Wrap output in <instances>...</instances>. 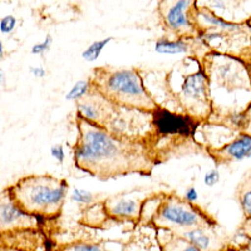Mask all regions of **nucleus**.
I'll use <instances>...</instances> for the list:
<instances>
[{
	"instance_id": "15",
	"label": "nucleus",
	"mask_w": 251,
	"mask_h": 251,
	"mask_svg": "<svg viewBox=\"0 0 251 251\" xmlns=\"http://www.w3.org/2000/svg\"><path fill=\"white\" fill-rule=\"evenodd\" d=\"M112 40L111 37L106 38V39H102V40H98V42H93L86 50L82 53V57L83 59H86L87 62H94V60L97 59L100 57V51L103 50V48L107 46Z\"/></svg>"
},
{
	"instance_id": "13",
	"label": "nucleus",
	"mask_w": 251,
	"mask_h": 251,
	"mask_svg": "<svg viewBox=\"0 0 251 251\" xmlns=\"http://www.w3.org/2000/svg\"><path fill=\"white\" fill-rule=\"evenodd\" d=\"M181 236L200 250H206L210 246V236L201 227H190L186 231H182Z\"/></svg>"
},
{
	"instance_id": "24",
	"label": "nucleus",
	"mask_w": 251,
	"mask_h": 251,
	"mask_svg": "<svg viewBox=\"0 0 251 251\" xmlns=\"http://www.w3.org/2000/svg\"><path fill=\"white\" fill-rule=\"evenodd\" d=\"M243 231L244 234L248 235L249 237H251V216L246 217V220L243 224Z\"/></svg>"
},
{
	"instance_id": "27",
	"label": "nucleus",
	"mask_w": 251,
	"mask_h": 251,
	"mask_svg": "<svg viewBox=\"0 0 251 251\" xmlns=\"http://www.w3.org/2000/svg\"><path fill=\"white\" fill-rule=\"evenodd\" d=\"M250 157H251V153H250Z\"/></svg>"
},
{
	"instance_id": "19",
	"label": "nucleus",
	"mask_w": 251,
	"mask_h": 251,
	"mask_svg": "<svg viewBox=\"0 0 251 251\" xmlns=\"http://www.w3.org/2000/svg\"><path fill=\"white\" fill-rule=\"evenodd\" d=\"M50 44H51V37L50 35H47L44 42H42V43L39 44H35V46L31 48V53H33V54H43L44 51L48 50Z\"/></svg>"
},
{
	"instance_id": "1",
	"label": "nucleus",
	"mask_w": 251,
	"mask_h": 251,
	"mask_svg": "<svg viewBox=\"0 0 251 251\" xmlns=\"http://www.w3.org/2000/svg\"><path fill=\"white\" fill-rule=\"evenodd\" d=\"M79 132L75 160L93 176L107 178L150 166L140 147L116 140L86 118L79 121Z\"/></svg>"
},
{
	"instance_id": "14",
	"label": "nucleus",
	"mask_w": 251,
	"mask_h": 251,
	"mask_svg": "<svg viewBox=\"0 0 251 251\" xmlns=\"http://www.w3.org/2000/svg\"><path fill=\"white\" fill-rule=\"evenodd\" d=\"M156 51L161 54H180L187 51V47L182 42L158 40L156 43Z\"/></svg>"
},
{
	"instance_id": "2",
	"label": "nucleus",
	"mask_w": 251,
	"mask_h": 251,
	"mask_svg": "<svg viewBox=\"0 0 251 251\" xmlns=\"http://www.w3.org/2000/svg\"><path fill=\"white\" fill-rule=\"evenodd\" d=\"M68 183L49 175L29 176L10 187L8 192L15 205L29 215L53 216L62 208Z\"/></svg>"
},
{
	"instance_id": "28",
	"label": "nucleus",
	"mask_w": 251,
	"mask_h": 251,
	"mask_svg": "<svg viewBox=\"0 0 251 251\" xmlns=\"http://www.w3.org/2000/svg\"><path fill=\"white\" fill-rule=\"evenodd\" d=\"M250 26H251V25H250Z\"/></svg>"
},
{
	"instance_id": "26",
	"label": "nucleus",
	"mask_w": 251,
	"mask_h": 251,
	"mask_svg": "<svg viewBox=\"0 0 251 251\" xmlns=\"http://www.w3.org/2000/svg\"><path fill=\"white\" fill-rule=\"evenodd\" d=\"M248 127H249L248 132L251 134V113H250V120H249V126H248Z\"/></svg>"
},
{
	"instance_id": "16",
	"label": "nucleus",
	"mask_w": 251,
	"mask_h": 251,
	"mask_svg": "<svg viewBox=\"0 0 251 251\" xmlns=\"http://www.w3.org/2000/svg\"><path fill=\"white\" fill-rule=\"evenodd\" d=\"M89 84L88 82L86 80H80V82H77L75 86L72 87L71 91L68 92V94L66 96L67 100H80L82 97H84L88 92Z\"/></svg>"
},
{
	"instance_id": "18",
	"label": "nucleus",
	"mask_w": 251,
	"mask_h": 251,
	"mask_svg": "<svg viewBox=\"0 0 251 251\" xmlns=\"http://www.w3.org/2000/svg\"><path fill=\"white\" fill-rule=\"evenodd\" d=\"M15 24H17V19L13 15H6L5 18L1 19L0 30H1V33H10L14 29Z\"/></svg>"
},
{
	"instance_id": "7",
	"label": "nucleus",
	"mask_w": 251,
	"mask_h": 251,
	"mask_svg": "<svg viewBox=\"0 0 251 251\" xmlns=\"http://www.w3.org/2000/svg\"><path fill=\"white\" fill-rule=\"evenodd\" d=\"M0 220H1V228H10L15 226H34L35 220L31 215L26 214L20 210L10 196L1 197V207H0Z\"/></svg>"
},
{
	"instance_id": "25",
	"label": "nucleus",
	"mask_w": 251,
	"mask_h": 251,
	"mask_svg": "<svg viewBox=\"0 0 251 251\" xmlns=\"http://www.w3.org/2000/svg\"><path fill=\"white\" fill-rule=\"evenodd\" d=\"M30 72L35 75V77L42 78V77H44V75H46V71H44V68H42V67H35V68H30Z\"/></svg>"
},
{
	"instance_id": "23",
	"label": "nucleus",
	"mask_w": 251,
	"mask_h": 251,
	"mask_svg": "<svg viewBox=\"0 0 251 251\" xmlns=\"http://www.w3.org/2000/svg\"><path fill=\"white\" fill-rule=\"evenodd\" d=\"M186 200H188L190 202H194V201L197 200V191L194 187L188 188L186 191Z\"/></svg>"
},
{
	"instance_id": "9",
	"label": "nucleus",
	"mask_w": 251,
	"mask_h": 251,
	"mask_svg": "<svg viewBox=\"0 0 251 251\" xmlns=\"http://www.w3.org/2000/svg\"><path fill=\"white\" fill-rule=\"evenodd\" d=\"M206 86H207L206 78L201 72L188 75L183 82L182 97L185 98L186 102L192 104L203 102L206 97Z\"/></svg>"
},
{
	"instance_id": "12",
	"label": "nucleus",
	"mask_w": 251,
	"mask_h": 251,
	"mask_svg": "<svg viewBox=\"0 0 251 251\" xmlns=\"http://www.w3.org/2000/svg\"><path fill=\"white\" fill-rule=\"evenodd\" d=\"M237 199L246 217L251 216V170L244 175L243 180L237 187Z\"/></svg>"
},
{
	"instance_id": "17",
	"label": "nucleus",
	"mask_w": 251,
	"mask_h": 251,
	"mask_svg": "<svg viewBox=\"0 0 251 251\" xmlns=\"http://www.w3.org/2000/svg\"><path fill=\"white\" fill-rule=\"evenodd\" d=\"M72 199L79 203H86V205H88V203H91L92 201H93L94 197L91 192L86 191V190L75 188V191H73V196H72Z\"/></svg>"
},
{
	"instance_id": "10",
	"label": "nucleus",
	"mask_w": 251,
	"mask_h": 251,
	"mask_svg": "<svg viewBox=\"0 0 251 251\" xmlns=\"http://www.w3.org/2000/svg\"><path fill=\"white\" fill-rule=\"evenodd\" d=\"M219 153L226 160H243L245 157H250L251 134H244L223 150H220Z\"/></svg>"
},
{
	"instance_id": "22",
	"label": "nucleus",
	"mask_w": 251,
	"mask_h": 251,
	"mask_svg": "<svg viewBox=\"0 0 251 251\" xmlns=\"http://www.w3.org/2000/svg\"><path fill=\"white\" fill-rule=\"evenodd\" d=\"M50 153L51 156L54 157L55 160L59 161V162H63V161H64V150H63V147L60 145L51 146Z\"/></svg>"
},
{
	"instance_id": "3",
	"label": "nucleus",
	"mask_w": 251,
	"mask_h": 251,
	"mask_svg": "<svg viewBox=\"0 0 251 251\" xmlns=\"http://www.w3.org/2000/svg\"><path fill=\"white\" fill-rule=\"evenodd\" d=\"M94 88L109 102L118 106L154 111L156 104L146 92L140 75L133 69L98 68L94 75Z\"/></svg>"
},
{
	"instance_id": "5",
	"label": "nucleus",
	"mask_w": 251,
	"mask_h": 251,
	"mask_svg": "<svg viewBox=\"0 0 251 251\" xmlns=\"http://www.w3.org/2000/svg\"><path fill=\"white\" fill-rule=\"evenodd\" d=\"M157 220L166 225L178 227H206L208 219L190 203L170 197L157 212Z\"/></svg>"
},
{
	"instance_id": "11",
	"label": "nucleus",
	"mask_w": 251,
	"mask_h": 251,
	"mask_svg": "<svg viewBox=\"0 0 251 251\" xmlns=\"http://www.w3.org/2000/svg\"><path fill=\"white\" fill-rule=\"evenodd\" d=\"M107 208L112 216L133 217L140 211V202L133 199H109Z\"/></svg>"
},
{
	"instance_id": "8",
	"label": "nucleus",
	"mask_w": 251,
	"mask_h": 251,
	"mask_svg": "<svg viewBox=\"0 0 251 251\" xmlns=\"http://www.w3.org/2000/svg\"><path fill=\"white\" fill-rule=\"evenodd\" d=\"M106 100L102 97H96V96H88V97H82L78 100V112L80 117L86 118L91 122H96L97 125L102 123L103 118H106Z\"/></svg>"
},
{
	"instance_id": "6",
	"label": "nucleus",
	"mask_w": 251,
	"mask_h": 251,
	"mask_svg": "<svg viewBox=\"0 0 251 251\" xmlns=\"http://www.w3.org/2000/svg\"><path fill=\"white\" fill-rule=\"evenodd\" d=\"M154 125L161 133L188 134L192 131V122L190 118L170 113L165 109H154Z\"/></svg>"
},
{
	"instance_id": "4",
	"label": "nucleus",
	"mask_w": 251,
	"mask_h": 251,
	"mask_svg": "<svg viewBox=\"0 0 251 251\" xmlns=\"http://www.w3.org/2000/svg\"><path fill=\"white\" fill-rule=\"evenodd\" d=\"M196 0H161L158 13L163 24L177 35L195 33L192 15L196 14Z\"/></svg>"
},
{
	"instance_id": "21",
	"label": "nucleus",
	"mask_w": 251,
	"mask_h": 251,
	"mask_svg": "<svg viewBox=\"0 0 251 251\" xmlns=\"http://www.w3.org/2000/svg\"><path fill=\"white\" fill-rule=\"evenodd\" d=\"M67 250H82V251H96L100 250L98 245H88V244H75V245L66 248Z\"/></svg>"
},
{
	"instance_id": "20",
	"label": "nucleus",
	"mask_w": 251,
	"mask_h": 251,
	"mask_svg": "<svg viewBox=\"0 0 251 251\" xmlns=\"http://www.w3.org/2000/svg\"><path fill=\"white\" fill-rule=\"evenodd\" d=\"M219 180H220V175L217 170H211V171H208L207 174L205 175V178H203L206 185L210 186V187L216 185V183L219 182Z\"/></svg>"
}]
</instances>
